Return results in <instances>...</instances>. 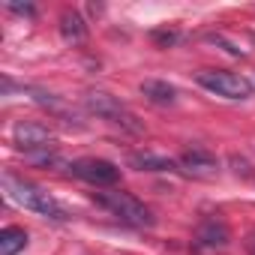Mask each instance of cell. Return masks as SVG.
Here are the masks:
<instances>
[{"instance_id":"1","label":"cell","mask_w":255,"mask_h":255,"mask_svg":"<svg viewBox=\"0 0 255 255\" xmlns=\"http://www.w3.org/2000/svg\"><path fill=\"white\" fill-rule=\"evenodd\" d=\"M3 192H6L9 201L21 204L24 210H33V213H39V216H45V219H57V222H60V219H69L66 207H63L51 192H45V189L36 186V183H27V180H21V177L3 174Z\"/></svg>"},{"instance_id":"2","label":"cell","mask_w":255,"mask_h":255,"mask_svg":"<svg viewBox=\"0 0 255 255\" xmlns=\"http://www.w3.org/2000/svg\"><path fill=\"white\" fill-rule=\"evenodd\" d=\"M84 105H87V111H90V114H96V117H102V120H108V123L120 126V129H126V132H141L138 117H135L129 108H126L123 102H117L111 93L90 90V93L84 96Z\"/></svg>"},{"instance_id":"3","label":"cell","mask_w":255,"mask_h":255,"mask_svg":"<svg viewBox=\"0 0 255 255\" xmlns=\"http://www.w3.org/2000/svg\"><path fill=\"white\" fill-rule=\"evenodd\" d=\"M99 204L105 210H111L120 222L126 225H135V228H150L153 225V216L150 210L132 195V192H120V189H111V192H102L99 195Z\"/></svg>"},{"instance_id":"4","label":"cell","mask_w":255,"mask_h":255,"mask_svg":"<svg viewBox=\"0 0 255 255\" xmlns=\"http://www.w3.org/2000/svg\"><path fill=\"white\" fill-rule=\"evenodd\" d=\"M195 81L204 90H210L216 96H225V99H249L252 96L249 78H243L237 72H228V69H201L195 75Z\"/></svg>"},{"instance_id":"5","label":"cell","mask_w":255,"mask_h":255,"mask_svg":"<svg viewBox=\"0 0 255 255\" xmlns=\"http://www.w3.org/2000/svg\"><path fill=\"white\" fill-rule=\"evenodd\" d=\"M69 171L75 177H81L84 183H93V186H111L120 180V168L108 159H75L69 165Z\"/></svg>"},{"instance_id":"6","label":"cell","mask_w":255,"mask_h":255,"mask_svg":"<svg viewBox=\"0 0 255 255\" xmlns=\"http://www.w3.org/2000/svg\"><path fill=\"white\" fill-rule=\"evenodd\" d=\"M177 168H180L183 174L195 177V180H210V177H216L219 162H216L213 153H207V150H201V147H192V150H183V153H180Z\"/></svg>"},{"instance_id":"7","label":"cell","mask_w":255,"mask_h":255,"mask_svg":"<svg viewBox=\"0 0 255 255\" xmlns=\"http://www.w3.org/2000/svg\"><path fill=\"white\" fill-rule=\"evenodd\" d=\"M12 141H15L24 153H30V150L51 147V132H48V126H42V123L21 120V123H15V129H12Z\"/></svg>"},{"instance_id":"8","label":"cell","mask_w":255,"mask_h":255,"mask_svg":"<svg viewBox=\"0 0 255 255\" xmlns=\"http://www.w3.org/2000/svg\"><path fill=\"white\" fill-rule=\"evenodd\" d=\"M228 240H231V231L219 216H207L195 228V246L198 249H225Z\"/></svg>"},{"instance_id":"9","label":"cell","mask_w":255,"mask_h":255,"mask_svg":"<svg viewBox=\"0 0 255 255\" xmlns=\"http://www.w3.org/2000/svg\"><path fill=\"white\" fill-rule=\"evenodd\" d=\"M129 165L138 168V171H177V162L162 156V153H153V150H135L129 153Z\"/></svg>"},{"instance_id":"10","label":"cell","mask_w":255,"mask_h":255,"mask_svg":"<svg viewBox=\"0 0 255 255\" xmlns=\"http://www.w3.org/2000/svg\"><path fill=\"white\" fill-rule=\"evenodd\" d=\"M141 93L153 102V105H171L177 99V90L168 84V81H159V78H147L141 84Z\"/></svg>"},{"instance_id":"11","label":"cell","mask_w":255,"mask_h":255,"mask_svg":"<svg viewBox=\"0 0 255 255\" xmlns=\"http://www.w3.org/2000/svg\"><path fill=\"white\" fill-rule=\"evenodd\" d=\"M60 33H63V39H66V42H84V39H87L84 18H81L78 12L66 9V12L60 15Z\"/></svg>"},{"instance_id":"12","label":"cell","mask_w":255,"mask_h":255,"mask_svg":"<svg viewBox=\"0 0 255 255\" xmlns=\"http://www.w3.org/2000/svg\"><path fill=\"white\" fill-rule=\"evenodd\" d=\"M24 246H27V231H24V228L9 225V228L0 231V255H15V252H21Z\"/></svg>"},{"instance_id":"13","label":"cell","mask_w":255,"mask_h":255,"mask_svg":"<svg viewBox=\"0 0 255 255\" xmlns=\"http://www.w3.org/2000/svg\"><path fill=\"white\" fill-rule=\"evenodd\" d=\"M30 162H36V165H48V162H54L57 159V153L51 150V147H42V150H30V153H24Z\"/></svg>"},{"instance_id":"14","label":"cell","mask_w":255,"mask_h":255,"mask_svg":"<svg viewBox=\"0 0 255 255\" xmlns=\"http://www.w3.org/2000/svg\"><path fill=\"white\" fill-rule=\"evenodd\" d=\"M153 39H156L159 45H171V42H177V33H174V30H156Z\"/></svg>"},{"instance_id":"15","label":"cell","mask_w":255,"mask_h":255,"mask_svg":"<svg viewBox=\"0 0 255 255\" xmlns=\"http://www.w3.org/2000/svg\"><path fill=\"white\" fill-rule=\"evenodd\" d=\"M246 252L255 255V231H249V237H246Z\"/></svg>"}]
</instances>
